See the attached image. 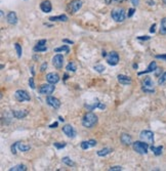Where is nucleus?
Wrapping results in <instances>:
<instances>
[{
	"mask_svg": "<svg viewBox=\"0 0 166 171\" xmlns=\"http://www.w3.org/2000/svg\"><path fill=\"white\" fill-rule=\"evenodd\" d=\"M98 123V116L92 112L86 113L82 119V125L85 128H92Z\"/></svg>",
	"mask_w": 166,
	"mask_h": 171,
	"instance_id": "nucleus-1",
	"label": "nucleus"
},
{
	"mask_svg": "<svg viewBox=\"0 0 166 171\" xmlns=\"http://www.w3.org/2000/svg\"><path fill=\"white\" fill-rule=\"evenodd\" d=\"M142 90L145 93H154L155 92V87H154V82L152 78L147 76L142 82Z\"/></svg>",
	"mask_w": 166,
	"mask_h": 171,
	"instance_id": "nucleus-2",
	"label": "nucleus"
},
{
	"mask_svg": "<svg viewBox=\"0 0 166 171\" xmlns=\"http://www.w3.org/2000/svg\"><path fill=\"white\" fill-rule=\"evenodd\" d=\"M111 17H112V19L114 20L115 22L122 23V22H124L125 17H126V13H125V10L123 8L117 7L111 11Z\"/></svg>",
	"mask_w": 166,
	"mask_h": 171,
	"instance_id": "nucleus-3",
	"label": "nucleus"
},
{
	"mask_svg": "<svg viewBox=\"0 0 166 171\" xmlns=\"http://www.w3.org/2000/svg\"><path fill=\"white\" fill-rule=\"evenodd\" d=\"M132 148L138 154L146 155L148 153V150H149V143H145V141H135L132 143Z\"/></svg>",
	"mask_w": 166,
	"mask_h": 171,
	"instance_id": "nucleus-4",
	"label": "nucleus"
},
{
	"mask_svg": "<svg viewBox=\"0 0 166 171\" xmlns=\"http://www.w3.org/2000/svg\"><path fill=\"white\" fill-rule=\"evenodd\" d=\"M82 1L81 0H72L71 2L68 4V6H67V9L70 13H76L78 10L80 9L81 7H82Z\"/></svg>",
	"mask_w": 166,
	"mask_h": 171,
	"instance_id": "nucleus-5",
	"label": "nucleus"
},
{
	"mask_svg": "<svg viewBox=\"0 0 166 171\" xmlns=\"http://www.w3.org/2000/svg\"><path fill=\"white\" fill-rule=\"evenodd\" d=\"M30 149H31V147L29 146V144H26V143H23L17 141V143H13V146H11V153H13V155H16L17 150V151H20V152H28Z\"/></svg>",
	"mask_w": 166,
	"mask_h": 171,
	"instance_id": "nucleus-6",
	"label": "nucleus"
},
{
	"mask_svg": "<svg viewBox=\"0 0 166 171\" xmlns=\"http://www.w3.org/2000/svg\"><path fill=\"white\" fill-rule=\"evenodd\" d=\"M139 137L145 143H148L150 144L154 143V133L150 130H142L139 134Z\"/></svg>",
	"mask_w": 166,
	"mask_h": 171,
	"instance_id": "nucleus-7",
	"label": "nucleus"
},
{
	"mask_svg": "<svg viewBox=\"0 0 166 171\" xmlns=\"http://www.w3.org/2000/svg\"><path fill=\"white\" fill-rule=\"evenodd\" d=\"M14 97H16V99L17 101H19V102H30V99H31V97L28 94L27 91L22 90V89L16 91V93H14Z\"/></svg>",
	"mask_w": 166,
	"mask_h": 171,
	"instance_id": "nucleus-8",
	"label": "nucleus"
},
{
	"mask_svg": "<svg viewBox=\"0 0 166 171\" xmlns=\"http://www.w3.org/2000/svg\"><path fill=\"white\" fill-rule=\"evenodd\" d=\"M54 89L55 88L53 86V84H50V83L43 84L39 87L38 92L41 93V94H44V95H49V94H51L52 92H53Z\"/></svg>",
	"mask_w": 166,
	"mask_h": 171,
	"instance_id": "nucleus-9",
	"label": "nucleus"
},
{
	"mask_svg": "<svg viewBox=\"0 0 166 171\" xmlns=\"http://www.w3.org/2000/svg\"><path fill=\"white\" fill-rule=\"evenodd\" d=\"M107 63L110 66H116L119 63V54L116 51H111L107 55Z\"/></svg>",
	"mask_w": 166,
	"mask_h": 171,
	"instance_id": "nucleus-10",
	"label": "nucleus"
},
{
	"mask_svg": "<svg viewBox=\"0 0 166 171\" xmlns=\"http://www.w3.org/2000/svg\"><path fill=\"white\" fill-rule=\"evenodd\" d=\"M46 102H47L48 106H50V107L53 109H59L61 107L60 99H57V97L51 96V95H47V97H46Z\"/></svg>",
	"mask_w": 166,
	"mask_h": 171,
	"instance_id": "nucleus-11",
	"label": "nucleus"
},
{
	"mask_svg": "<svg viewBox=\"0 0 166 171\" xmlns=\"http://www.w3.org/2000/svg\"><path fill=\"white\" fill-rule=\"evenodd\" d=\"M63 132L70 138H74L75 136H76V130H75L74 127L71 126V125H65L64 126Z\"/></svg>",
	"mask_w": 166,
	"mask_h": 171,
	"instance_id": "nucleus-12",
	"label": "nucleus"
},
{
	"mask_svg": "<svg viewBox=\"0 0 166 171\" xmlns=\"http://www.w3.org/2000/svg\"><path fill=\"white\" fill-rule=\"evenodd\" d=\"M52 65L57 68V69H61L63 68L64 65V57L62 54H57L52 58Z\"/></svg>",
	"mask_w": 166,
	"mask_h": 171,
	"instance_id": "nucleus-13",
	"label": "nucleus"
},
{
	"mask_svg": "<svg viewBox=\"0 0 166 171\" xmlns=\"http://www.w3.org/2000/svg\"><path fill=\"white\" fill-rule=\"evenodd\" d=\"M46 81L50 84H55L60 81V76L57 74V73H49V74L46 75Z\"/></svg>",
	"mask_w": 166,
	"mask_h": 171,
	"instance_id": "nucleus-14",
	"label": "nucleus"
},
{
	"mask_svg": "<svg viewBox=\"0 0 166 171\" xmlns=\"http://www.w3.org/2000/svg\"><path fill=\"white\" fill-rule=\"evenodd\" d=\"M40 8H41V10L45 13H50L52 9L51 2L49 1V0H44V1L41 2V4H40Z\"/></svg>",
	"mask_w": 166,
	"mask_h": 171,
	"instance_id": "nucleus-15",
	"label": "nucleus"
},
{
	"mask_svg": "<svg viewBox=\"0 0 166 171\" xmlns=\"http://www.w3.org/2000/svg\"><path fill=\"white\" fill-rule=\"evenodd\" d=\"M85 108L88 111H94L95 108H98V109H101V110H104V109L106 108V106L98 102V99H95L94 102L92 105H85Z\"/></svg>",
	"mask_w": 166,
	"mask_h": 171,
	"instance_id": "nucleus-16",
	"label": "nucleus"
},
{
	"mask_svg": "<svg viewBox=\"0 0 166 171\" xmlns=\"http://www.w3.org/2000/svg\"><path fill=\"white\" fill-rule=\"evenodd\" d=\"M6 20H7V23L10 24V25H17V13H14V11H10V13H8L7 17H6Z\"/></svg>",
	"mask_w": 166,
	"mask_h": 171,
	"instance_id": "nucleus-17",
	"label": "nucleus"
},
{
	"mask_svg": "<svg viewBox=\"0 0 166 171\" xmlns=\"http://www.w3.org/2000/svg\"><path fill=\"white\" fill-rule=\"evenodd\" d=\"M118 82L120 84L122 85H129V84H131V78L130 77H128V76L126 75H118Z\"/></svg>",
	"mask_w": 166,
	"mask_h": 171,
	"instance_id": "nucleus-18",
	"label": "nucleus"
},
{
	"mask_svg": "<svg viewBox=\"0 0 166 171\" xmlns=\"http://www.w3.org/2000/svg\"><path fill=\"white\" fill-rule=\"evenodd\" d=\"M97 146V141L94 139H89L87 141H82V143H80V147L82 150H88L89 148H91V147H95Z\"/></svg>",
	"mask_w": 166,
	"mask_h": 171,
	"instance_id": "nucleus-19",
	"label": "nucleus"
},
{
	"mask_svg": "<svg viewBox=\"0 0 166 171\" xmlns=\"http://www.w3.org/2000/svg\"><path fill=\"white\" fill-rule=\"evenodd\" d=\"M155 70H157V64H156V61H151L150 65H149V67H148V69L145 70V71H142V72H139L138 73V76L144 75V74H148V73H152Z\"/></svg>",
	"mask_w": 166,
	"mask_h": 171,
	"instance_id": "nucleus-20",
	"label": "nucleus"
},
{
	"mask_svg": "<svg viewBox=\"0 0 166 171\" xmlns=\"http://www.w3.org/2000/svg\"><path fill=\"white\" fill-rule=\"evenodd\" d=\"M29 112L27 110H20V111H13V116L17 119H24L27 116Z\"/></svg>",
	"mask_w": 166,
	"mask_h": 171,
	"instance_id": "nucleus-21",
	"label": "nucleus"
},
{
	"mask_svg": "<svg viewBox=\"0 0 166 171\" xmlns=\"http://www.w3.org/2000/svg\"><path fill=\"white\" fill-rule=\"evenodd\" d=\"M120 140H121L122 143L125 144V146H129V144L132 143L131 136H130L129 134H127V133H123V134H122L121 137H120Z\"/></svg>",
	"mask_w": 166,
	"mask_h": 171,
	"instance_id": "nucleus-22",
	"label": "nucleus"
},
{
	"mask_svg": "<svg viewBox=\"0 0 166 171\" xmlns=\"http://www.w3.org/2000/svg\"><path fill=\"white\" fill-rule=\"evenodd\" d=\"M50 22H67L68 20V17L66 14H61L57 17H49Z\"/></svg>",
	"mask_w": 166,
	"mask_h": 171,
	"instance_id": "nucleus-23",
	"label": "nucleus"
},
{
	"mask_svg": "<svg viewBox=\"0 0 166 171\" xmlns=\"http://www.w3.org/2000/svg\"><path fill=\"white\" fill-rule=\"evenodd\" d=\"M112 152H113L112 149H110V148H105V149L101 150V151L98 152V156H100V157H106L107 155L111 154Z\"/></svg>",
	"mask_w": 166,
	"mask_h": 171,
	"instance_id": "nucleus-24",
	"label": "nucleus"
},
{
	"mask_svg": "<svg viewBox=\"0 0 166 171\" xmlns=\"http://www.w3.org/2000/svg\"><path fill=\"white\" fill-rule=\"evenodd\" d=\"M27 169H28V168H27L26 165L19 164V165H17V166H13V167L9 168V171H26Z\"/></svg>",
	"mask_w": 166,
	"mask_h": 171,
	"instance_id": "nucleus-25",
	"label": "nucleus"
},
{
	"mask_svg": "<svg viewBox=\"0 0 166 171\" xmlns=\"http://www.w3.org/2000/svg\"><path fill=\"white\" fill-rule=\"evenodd\" d=\"M151 150H152V152L155 154L156 156H160L162 154V151H163V147L162 146H159V147H154L153 144L151 146Z\"/></svg>",
	"mask_w": 166,
	"mask_h": 171,
	"instance_id": "nucleus-26",
	"label": "nucleus"
},
{
	"mask_svg": "<svg viewBox=\"0 0 166 171\" xmlns=\"http://www.w3.org/2000/svg\"><path fill=\"white\" fill-rule=\"evenodd\" d=\"M160 34L166 35V17H163L161 20V25H160Z\"/></svg>",
	"mask_w": 166,
	"mask_h": 171,
	"instance_id": "nucleus-27",
	"label": "nucleus"
},
{
	"mask_svg": "<svg viewBox=\"0 0 166 171\" xmlns=\"http://www.w3.org/2000/svg\"><path fill=\"white\" fill-rule=\"evenodd\" d=\"M66 70L68 71V72H76L77 67H76V65L73 63V61H70V63L67 65Z\"/></svg>",
	"mask_w": 166,
	"mask_h": 171,
	"instance_id": "nucleus-28",
	"label": "nucleus"
},
{
	"mask_svg": "<svg viewBox=\"0 0 166 171\" xmlns=\"http://www.w3.org/2000/svg\"><path fill=\"white\" fill-rule=\"evenodd\" d=\"M54 51L55 52H61V51H65L66 54H69L70 52V48L68 45H63L61 47H57V48H54Z\"/></svg>",
	"mask_w": 166,
	"mask_h": 171,
	"instance_id": "nucleus-29",
	"label": "nucleus"
},
{
	"mask_svg": "<svg viewBox=\"0 0 166 171\" xmlns=\"http://www.w3.org/2000/svg\"><path fill=\"white\" fill-rule=\"evenodd\" d=\"M33 50L36 52H43V51L47 50V47H46L45 45H36L33 48Z\"/></svg>",
	"mask_w": 166,
	"mask_h": 171,
	"instance_id": "nucleus-30",
	"label": "nucleus"
},
{
	"mask_svg": "<svg viewBox=\"0 0 166 171\" xmlns=\"http://www.w3.org/2000/svg\"><path fill=\"white\" fill-rule=\"evenodd\" d=\"M62 161H63V163H65L66 165H68V166H75V163L69 157H64L62 159Z\"/></svg>",
	"mask_w": 166,
	"mask_h": 171,
	"instance_id": "nucleus-31",
	"label": "nucleus"
},
{
	"mask_svg": "<svg viewBox=\"0 0 166 171\" xmlns=\"http://www.w3.org/2000/svg\"><path fill=\"white\" fill-rule=\"evenodd\" d=\"M14 48H16V50H17V58H22V52H23V50H22V46L20 45L19 43H16V44H14Z\"/></svg>",
	"mask_w": 166,
	"mask_h": 171,
	"instance_id": "nucleus-32",
	"label": "nucleus"
},
{
	"mask_svg": "<svg viewBox=\"0 0 166 171\" xmlns=\"http://www.w3.org/2000/svg\"><path fill=\"white\" fill-rule=\"evenodd\" d=\"M94 70L97 71L98 73H103V72H105V70H106V68H105L103 65H95L94 66Z\"/></svg>",
	"mask_w": 166,
	"mask_h": 171,
	"instance_id": "nucleus-33",
	"label": "nucleus"
},
{
	"mask_svg": "<svg viewBox=\"0 0 166 171\" xmlns=\"http://www.w3.org/2000/svg\"><path fill=\"white\" fill-rule=\"evenodd\" d=\"M165 82H166V72L163 73V74L160 76L159 80H158V84L159 85H162V84H164Z\"/></svg>",
	"mask_w": 166,
	"mask_h": 171,
	"instance_id": "nucleus-34",
	"label": "nucleus"
},
{
	"mask_svg": "<svg viewBox=\"0 0 166 171\" xmlns=\"http://www.w3.org/2000/svg\"><path fill=\"white\" fill-rule=\"evenodd\" d=\"M54 148H57V150H61V149H64L65 147L67 146L66 143H53Z\"/></svg>",
	"mask_w": 166,
	"mask_h": 171,
	"instance_id": "nucleus-35",
	"label": "nucleus"
},
{
	"mask_svg": "<svg viewBox=\"0 0 166 171\" xmlns=\"http://www.w3.org/2000/svg\"><path fill=\"white\" fill-rule=\"evenodd\" d=\"M123 168H122L121 166H113V167H111L110 168V171H121Z\"/></svg>",
	"mask_w": 166,
	"mask_h": 171,
	"instance_id": "nucleus-36",
	"label": "nucleus"
},
{
	"mask_svg": "<svg viewBox=\"0 0 166 171\" xmlns=\"http://www.w3.org/2000/svg\"><path fill=\"white\" fill-rule=\"evenodd\" d=\"M123 1V0H105V2H106V4H112L113 2H119V3H120V2H122Z\"/></svg>",
	"mask_w": 166,
	"mask_h": 171,
	"instance_id": "nucleus-37",
	"label": "nucleus"
},
{
	"mask_svg": "<svg viewBox=\"0 0 166 171\" xmlns=\"http://www.w3.org/2000/svg\"><path fill=\"white\" fill-rule=\"evenodd\" d=\"M135 8H130V9H128V13H127V17H132L133 14H135Z\"/></svg>",
	"mask_w": 166,
	"mask_h": 171,
	"instance_id": "nucleus-38",
	"label": "nucleus"
},
{
	"mask_svg": "<svg viewBox=\"0 0 166 171\" xmlns=\"http://www.w3.org/2000/svg\"><path fill=\"white\" fill-rule=\"evenodd\" d=\"M155 58H158V60H163L166 61V54H157Z\"/></svg>",
	"mask_w": 166,
	"mask_h": 171,
	"instance_id": "nucleus-39",
	"label": "nucleus"
},
{
	"mask_svg": "<svg viewBox=\"0 0 166 171\" xmlns=\"http://www.w3.org/2000/svg\"><path fill=\"white\" fill-rule=\"evenodd\" d=\"M29 85H30V87L32 88V89H35V84H34V79L33 78L29 79Z\"/></svg>",
	"mask_w": 166,
	"mask_h": 171,
	"instance_id": "nucleus-40",
	"label": "nucleus"
},
{
	"mask_svg": "<svg viewBox=\"0 0 166 171\" xmlns=\"http://www.w3.org/2000/svg\"><path fill=\"white\" fill-rule=\"evenodd\" d=\"M155 31H156V24H153L150 28V32L151 33H155Z\"/></svg>",
	"mask_w": 166,
	"mask_h": 171,
	"instance_id": "nucleus-41",
	"label": "nucleus"
},
{
	"mask_svg": "<svg viewBox=\"0 0 166 171\" xmlns=\"http://www.w3.org/2000/svg\"><path fill=\"white\" fill-rule=\"evenodd\" d=\"M138 40H150L151 37H149V36H139V37H138Z\"/></svg>",
	"mask_w": 166,
	"mask_h": 171,
	"instance_id": "nucleus-42",
	"label": "nucleus"
},
{
	"mask_svg": "<svg viewBox=\"0 0 166 171\" xmlns=\"http://www.w3.org/2000/svg\"><path fill=\"white\" fill-rule=\"evenodd\" d=\"M46 68H47V63H43L42 66H41V68H40V71H41V72H44Z\"/></svg>",
	"mask_w": 166,
	"mask_h": 171,
	"instance_id": "nucleus-43",
	"label": "nucleus"
},
{
	"mask_svg": "<svg viewBox=\"0 0 166 171\" xmlns=\"http://www.w3.org/2000/svg\"><path fill=\"white\" fill-rule=\"evenodd\" d=\"M130 2L132 3L133 6H138L139 4V0H130Z\"/></svg>",
	"mask_w": 166,
	"mask_h": 171,
	"instance_id": "nucleus-44",
	"label": "nucleus"
},
{
	"mask_svg": "<svg viewBox=\"0 0 166 171\" xmlns=\"http://www.w3.org/2000/svg\"><path fill=\"white\" fill-rule=\"evenodd\" d=\"M45 44H46V40L45 39H42V40L38 41V43H37L36 45H45Z\"/></svg>",
	"mask_w": 166,
	"mask_h": 171,
	"instance_id": "nucleus-45",
	"label": "nucleus"
},
{
	"mask_svg": "<svg viewBox=\"0 0 166 171\" xmlns=\"http://www.w3.org/2000/svg\"><path fill=\"white\" fill-rule=\"evenodd\" d=\"M63 42L64 43H68V44H74V41L69 40V39H63Z\"/></svg>",
	"mask_w": 166,
	"mask_h": 171,
	"instance_id": "nucleus-46",
	"label": "nucleus"
},
{
	"mask_svg": "<svg viewBox=\"0 0 166 171\" xmlns=\"http://www.w3.org/2000/svg\"><path fill=\"white\" fill-rule=\"evenodd\" d=\"M57 125H59V123H57V122H54V123H52V124L49 125V128H57Z\"/></svg>",
	"mask_w": 166,
	"mask_h": 171,
	"instance_id": "nucleus-47",
	"label": "nucleus"
},
{
	"mask_svg": "<svg viewBox=\"0 0 166 171\" xmlns=\"http://www.w3.org/2000/svg\"><path fill=\"white\" fill-rule=\"evenodd\" d=\"M147 2L149 3V5H154V4H155V2H154L153 0H147Z\"/></svg>",
	"mask_w": 166,
	"mask_h": 171,
	"instance_id": "nucleus-48",
	"label": "nucleus"
},
{
	"mask_svg": "<svg viewBox=\"0 0 166 171\" xmlns=\"http://www.w3.org/2000/svg\"><path fill=\"white\" fill-rule=\"evenodd\" d=\"M107 55H108V54H107V52L105 51V50H104L103 52H101V57H103V58H107Z\"/></svg>",
	"mask_w": 166,
	"mask_h": 171,
	"instance_id": "nucleus-49",
	"label": "nucleus"
},
{
	"mask_svg": "<svg viewBox=\"0 0 166 171\" xmlns=\"http://www.w3.org/2000/svg\"><path fill=\"white\" fill-rule=\"evenodd\" d=\"M59 119H60V121H62V122H64V121H65V119H64L63 117H59Z\"/></svg>",
	"mask_w": 166,
	"mask_h": 171,
	"instance_id": "nucleus-50",
	"label": "nucleus"
},
{
	"mask_svg": "<svg viewBox=\"0 0 166 171\" xmlns=\"http://www.w3.org/2000/svg\"><path fill=\"white\" fill-rule=\"evenodd\" d=\"M64 77H65V78H64V80H67V79H68V75L65 74V76H64Z\"/></svg>",
	"mask_w": 166,
	"mask_h": 171,
	"instance_id": "nucleus-51",
	"label": "nucleus"
},
{
	"mask_svg": "<svg viewBox=\"0 0 166 171\" xmlns=\"http://www.w3.org/2000/svg\"><path fill=\"white\" fill-rule=\"evenodd\" d=\"M133 69H138V65H136V64L133 65Z\"/></svg>",
	"mask_w": 166,
	"mask_h": 171,
	"instance_id": "nucleus-52",
	"label": "nucleus"
},
{
	"mask_svg": "<svg viewBox=\"0 0 166 171\" xmlns=\"http://www.w3.org/2000/svg\"><path fill=\"white\" fill-rule=\"evenodd\" d=\"M163 1H164V3L166 4V0H163Z\"/></svg>",
	"mask_w": 166,
	"mask_h": 171,
	"instance_id": "nucleus-53",
	"label": "nucleus"
}]
</instances>
